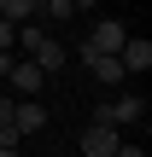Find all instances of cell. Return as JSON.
Returning <instances> with one entry per match:
<instances>
[{
    "label": "cell",
    "instance_id": "obj_7",
    "mask_svg": "<svg viewBox=\"0 0 152 157\" xmlns=\"http://www.w3.org/2000/svg\"><path fill=\"white\" fill-rule=\"evenodd\" d=\"M64 58H70V52H64V47H59V41H41V47H35V52H29V64H35V70H41V76H53V70H64Z\"/></svg>",
    "mask_w": 152,
    "mask_h": 157
},
{
    "label": "cell",
    "instance_id": "obj_1",
    "mask_svg": "<svg viewBox=\"0 0 152 157\" xmlns=\"http://www.w3.org/2000/svg\"><path fill=\"white\" fill-rule=\"evenodd\" d=\"M123 41H129V29H123L117 17H105V23H94V35L82 41V58H117Z\"/></svg>",
    "mask_w": 152,
    "mask_h": 157
},
{
    "label": "cell",
    "instance_id": "obj_10",
    "mask_svg": "<svg viewBox=\"0 0 152 157\" xmlns=\"http://www.w3.org/2000/svg\"><path fill=\"white\" fill-rule=\"evenodd\" d=\"M0 128H12V93H0Z\"/></svg>",
    "mask_w": 152,
    "mask_h": 157
},
{
    "label": "cell",
    "instance_id": "obj_11",
    "mask_svg": "<svg viewBox=\"0 0 152 157\" xmlns=\"http://www.w3.org/2000/svg\"><path fill=\"white\" fill-rule=\"evenodd\" d=\"M117 157H146V151H141V146H129V140H123V146H117Z\"/></svg>",
    "mask_w": 152,
    "mask_h": 157
},
{
    "label": "cell",
    "instance_id": "obj_9",
    "mask_svg": "<svg viewBox=\"0 0 152 157\" xmlns=\"http://www.w3.org/2000/svg\"><path fill=\"white\" fill-rule=\"evenodd\" d=\"M41 12H47V17H70V12H76V0H47Z\"/></svg>",
    "mask_w": 152,
    "mask_h": 157
},
{
    "label": "cell",
    "instance_id": "obj_13",
    "mask_svg": "<svg viewBox=\"0 0 152 157\" xmlns=\"http://www.w3.org/2000/svg\"><path fill=\"white\" fill-rule=\"evenodd\" d=\"M29 6H35V12H41V6H47V0H29Z\"/></svg>",
    "mask_w": 152,
    "mask_h": 157
},
{
    "label": "cell",
    "instance_id": "obj_2",
    "mask_svg": "<svg viewBox=\"0 0 152 157\" xmlns=\"http://www.w3.org/2000/svg\"><path fill=\"white\" fill-rule=\"evenodd\" d=\"M141 117H146V99H141V93H123V99H105V105L94 111V122H111V128H117V122H141Z\"/></svg>",
    "mask_w": 152,
    "mask_h": 157
},
{
    "label": "cell",
    "instance_id": "obj_4",
    "mask_svg": "<svg viewBox=\"0 0 152 157\" xmlns=\"http://www.w3.org/2000/svg\"><path fill=\"white\" fill-rule=\"evenodd\" d=\"M6 87H12V99H35V93L47 87V76L23 58V64H12V70H6Z\"/></svg>",
    "mask_w": 152,
    "mask_h": 157
},
{
    "label": "cell",
    "instance_id": "obj_3",
    "mask_svg": "<svg viewBox=\"0 0 152 157\" xmlns=\"http://www.w3.org/2000/svg\"><path fill=\"white\" fill-rule=\"evenodd\" d=\"M123 146V134L111 128V122H88V134H82V157H117Z\"/></svg>",
    "mask_w": 152,
    "mask_h": 157
},
{
    "label": "cell",
    "instance_id": "obj_6",
    "mask_svg": "<svg viewBox=\"0 0 152 157\" xmlns=\"http://www.w3.org/2000/svg\"><path fill=\"white\" fill-rule=\"evenodd\" d=\"M117 64H123V76H146L152 70V41H123Z\"/></svg>",
    "mask_w": 152,
    "mask_h": 157
},
{
    "label": "cell",
    "instance_id": "obj_8",
    "mask_svg": "<svg viewBox=\"0 0 152 157\" xmlns=\"http://www.w3.org/2000/svg\"><path fill=\"white\" fill-rule=\"evenodd\" d=\"M82 64L94 70V82H100V87H117V82H123V64H117V58H82Z\"/></svg>",
    "mask_w": 152,
    "mask_h": 157
},
{
    "label": "cell",
    "instance_id": "obj_12",
    "mask_svg": "<svg viewBox=\"0 0 152 157\" xmlns=\"http://www.w3.org/2000/svg\"><path fill=\"white\" fill-rule=\"evenodd\" d=\"M0 157H23V151H18V146H0Z\"/></svg>",
    "mask_w": 152,
    "mask_h": 157
},
{
    "label": "cell",
    "instance_id": "obj_5",
    "mask_svg": "<svg viewBox=\"0 0 152 157\" xmlns=\"http://www.w3.org/2000/svg\"><path fill=\"white\" fill-rule=\"evenodd\" d=\"M12 128H18V140L41 134V128H47V111H41L35 99H12Z\"/></svg>",
    "mask_w": 152,
    "mask_h": 157
}]
</instances>
